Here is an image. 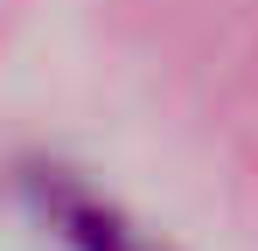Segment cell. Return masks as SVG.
Here are the masks:
<instances>
[{
	"mask_svg": "<svg viewBox=\"0 0 258 251\" xmlns=\"http://www.w3.org/2000/svg\"><path fill=\"white\" fill-rule=\"evenodd\" d=\"M35 196H42V216H49L77 251H161V244H147L119 209H105L98 196L70 189V181H35Z\"/></svg>",
	"mask_w": 258,
	"mask_h": 251,
	"instance_id": "obj_1",
	"label": "cell"
}]
</instances>
